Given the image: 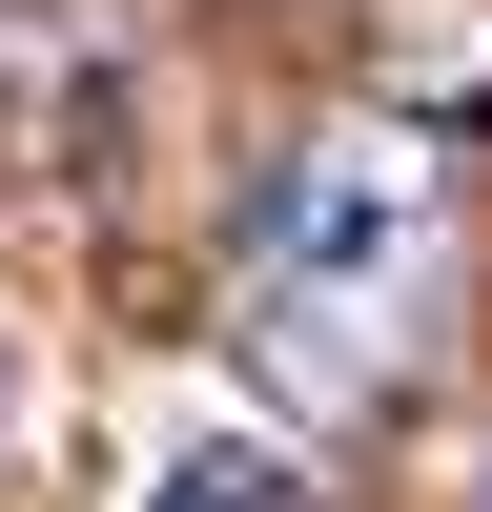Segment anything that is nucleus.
Wrapping results in <instances>:
<instances>
[{
	"label": "nucleus",
	"instance_id": "1",
	"mask_svg": "<svg viewBox=\"0 0 492 512\" xmlns=\"http://www.w3.org/2000/svg\"><path fill=\"white\" fill-rule=\"evenodd\" d=\"M451 287V164L431 144H308L267 205H246V349L287 369L308 410H369L410 369Z\"/></svg>",
	"mask_w": 492,
	"mask_h": 512
},
{
	"label": "nucleus",
	"instance_id": "2",
	"mask_svg": "<svg viewBox=\"0 0 492 512\" xmlns=\"http://www.w3.org/2000/svg\"><path fill=\"white\" fill-rule=\"evenodd\" d=\"M144 512H308V472H287V451H164Z\"/></svg>",
	"mask_w": 492,
	"mask_h": 512
}]
</instances>
